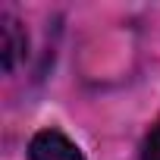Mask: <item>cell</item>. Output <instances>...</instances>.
<instances>
[{
    "instance_id": "2",
    "label": "cell",
    "mask_w": 160,
    "mask_h": 160,
    "mask_svg": "<svg viewBox=\"0 0 160 160\" xmlns=\"http://www.w3.org/2000/svg\"><path fill=\"white\" fill-rule=\"evenodd\" d=\"M0 57H3V69L13 72L19 57H25V32L13 16H3V41H0Z\"/></svg>"
},
{
    "instance_id": "1",
    "label": "cell",
    "mask_w": 160,
    "mask_h": 160,
    "mask_svg": "<svg viewBox=\"0 0 160 160\" xmlns=\"http://www.w3.org/2000/svg\"><path fill=\"white\" fill-rule=\"evenodd\" d=\"M28 157L32 160H85L82 151H78L63 132L57 129H44L32 138L28 144Z\"/></svg>"
},
{
    "instance_id": "3",
    "label": "cell",
    "mask_w": 160,
    "mask_h": 160,
    "mask_svg": "<svg viewBox=\"0 0 160 160\" xmlns=\"http://www.w3.org/2000/svg\"><path fill=\"white\" fill-rule=\"evenodd\" d=\"M144 160H160V122L151 129V135H148V141H144V154H141Z\"/></svg>"
}]
</instances>
